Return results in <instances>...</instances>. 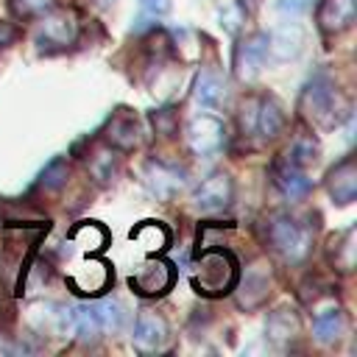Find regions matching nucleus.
Returning <instances> with one entry per match:
<instances>
[{
  "label": "nucleus",
  "instance_id": "nucleus-1",
  "mask_svg": "<svg viewBox=\"0 0 357 357\" xmlns=\"http://www.w3.org/2000/svg\"><path fill=\"white\" fill-rule=\"evenodd\" d=\"M301 117L315 128H335L337 126V86L326 73H315L298 98Z\"/></svg>",
  "mask_w": 357,
  "mask_h": 357
},
{
  "label": "nucleus",
  "instance_id": "nucleus-2",
  "mask_svg": "<svg viewBox=\"0 0 357 357\" xmlns=\"http://www.w3.org/2000/svg\"><path fill=\"white\" fill-rule=\"evenodd\" d=\"M271 248L290 265H298L312 251V229L290 215H271L265 223Z\"/></svg>",
  "mask_w": 357,
  "mask_h": 357
},
{
  "label": "nucleus",
  "instance_id": "nucleus-3",
  "mask_svg": "<svg viewBox=\"0 0 357 357\" xmlns=\"http://www.w3.org/2000/svg\"><path fill=\"white\" fill-rule=\"evenodd\" d=\"M192 282L201 293H209V296L229 293L237 284V265H234L231 254L229 251H206L198 262V273Z\"/></svg>",
  "mask_w": 357,
  "mask_h": 357
},
{
  "label": "nucleus",
  "instance_id": "nucleus-4",
  "mask_svg": "<svg viewBox=\"0 0 357 357\" xmlns=\"http://www.w3.org/2000/svg\"><path fill=\"white\" fill-rule=\"evenodd\" d=\"M75 36H78V17L73 11L53 8L42 17L36 42L45 50H61V47H70L75 42Z\"/></svg>",
  "mask_w": 357,
  "mask_h": 357
},
{
  "label": "nucleus",
  "instance_id": "nucleus-5",
  "mask_svg": "<svg viewBox=\"0 0 357 357\" xmlns=\"http://www.w3.org/2000/svg\"><path fill=\"white\" fill-rule=\"evenodd\" d=\"M226 126L215 114H198L187 123V145L195 156H215L223 148Z\"/></svg>",
  "mask_w": 357,
  "mask_h": 357
},
{
  "label": "nucleus",
  "instance_id": "nucleus-6",
  "mask_svg": "<svg viewBox=\"0 0 357 357\" xmlns=\"http://www.w3.org/2000/svg\"><path fill=\"white\" fill-rule=\"evenodd\" d=\"M268 56H271L268 53V33H262V31L248 33L234 47V75L240 81H254L262 73Z\"/></svg>",
  "mask_w": 357,
  "mask_h": 357
},
{
  "label": "nucleus",
  "instance_id": "nucleus-7",
  "mask_svg": "<svg viewBox=\"0 0 357 357\" xmlns=\"http://www.w3.org/2000/svg\"><path fill=\"white\" fill-rule=\"evenodd\" d=\"M142 181H145V187H148V192L153 198H173L184 187V170L178 165H173V162L153 159V162L145 165Z\"/></svg>",
  "mask_w": 357,
  "mask_h": 357
},
{
  "label": "nucleus",
  "instance_id": "nucleus-8",
  "mask_svg": "<svg viewBox=\"0 0 357 357\" xmlns=\"http://www.w3.org/2000/svg\"><path fill=\"white\" fill-rule=\"evenodd\" d=\"M167 337H170V326L162 315L156 312H148L142 310L134 321V329H131V340H134V349L139 351H162L167 346Z\"/></svg>",
  "mask_w": 357,
  "mask_h": 357
},
{
  "label": "nucleus",
  "instance_id": "nucleus-9",
  "mask_svg": "<svg viewBox=\"0 0 357 357\" xmlns=\"http://www.w3.org/2000/svg\"><path fill=\"white\" fill-rule=\"evenodd\" d=\"M103 137H106V142H109L112 148H117V151H134V148L142 142V126H139V120H137L134 112L117 109V112L109 117V123H106V128H103Z\"/></svg>",
  "mask_w": 357,
  "mask_h": 357
},
{
  "label": "nucleus",
  "instance_id": "nucleus-10",
  "mask_svg": "<svg viewBox=\"0 0 357 357\" xmlns=\"http://www.w3.org/2000/svg\"><path fill=\"white\" fill-rule=\"evenodd\" d=\"M231 195H234V184L226 173H215L209 176L206 181H201L192 192V204L198 212H218L223 206L231 204Z\"/></svg>",
  "mask_w": 357,
  "mask_h": 357
},
{
  "label": "nucleus",
  "instance_id": "nucleus-11",
  "mask_svg": "<svg viewBox=\"0 0 357 357\" xmlns=\"http://www.w3.org/2000/svg\"><path fill=\"white\" fill-rule=\"evenodd\" d=\"M326 192L335 204L346 206L357 198V165H354V156H346L343 162H337L329 176H326Z\"/></svg>",
  "mask_w": 357,
  "mask_h": 357
},
{
  "label": "nucleus",
  "instance_id": "nucleus-12",
  "mask_svg": "<svg viewBox=\"0 0 357 357\" xmlns=\"http://www.w3.org/2000/svg\"><path fill=\"white\" fill-rule=\"evenodd\" d=\"M131 287L142 296H162L170 284H173V268L165 259H151L145 262L131 279Z\"/></svg>",
  "mask_w": 357,
  "mask_h": 357
},
{
  "label": "nucleus",
  "instance_id": "nucleus-13",
  "mask_svg": "<svg viewBox=\"0 0 357 357\" xmlns=\"http://www.w3.org/2000/svg\"><path fill=\"white\" fill-rule=\"evenodd\" d=\"M273 184L279 187V192L287 198V201H301L310 190H312V181L307 178L304 167H298L296 162L290 159H279L273 165Z\"/></svg>",
  "mask_w": 357,
  "mask_h": 357
},
{
  "label": "nucleus",
  "instance_id": "nucleus-14",
  "mask_svg": "<svg viewBox=\"0 0 357 357\" xmlns=\"http://www.w3.org/2000/svg\"><path fill=\"white\" fill-rule=\"evenodd\" d=\"M304 47V28L298 22H282L273 33H268V53H273L279 61L296 59Z\"/></svg>",
  "mask_w": 357,
  "mask_h": 357
},
{
  "label": "nucleus",
  "instance_id": "nucleus-15",
  "mask_svg": "<svg viewBox=\"0 0 357 357\" xmlns=\"http://www.w3.org/2000/svg\"><path fill=\"white\" fill-rule=\"evenodd\" d=\"M192 100L204 109H218L229 100V86L218 73L201 70L195 75V84H192Z\"/></svg>",
  "mask_w": 357,
  "mask_h": 357
},
{
  "label": "nucleus",
  "instance_id": "nucleus-16",
  "mask_svg": "<svg viewBox=\"0 0 357 357\" xmlns=\"http://www.w3.org/2000/svg\"><path fill=\"white\" fill-rule=\"evenodd\" d=\"M282 128H284V112H282V106H279L273 98H257L251 137L273 139V137H279Z\"/></svg>",
  "mask_w": 357,
  "mask_h": 357
},
{
  "label": "nucleus",
  "instance_id": "nucleus-17",
  "mask_svg": "<svg viewBox=\"0 0 357 357\" xmlns=\"http://www.w3.org/2000/svg\"><path fill=\"white\" fill-rule=\"evenodd\" d=\"M31 321L39 332L64 335L73 326V310L67 304H59V301H45V304H36L31 310Z\"/></svg>",
  "mask_w": 357,
  "mask_h": 357
},
{
  "label": "nucleus",
  "instance_id": "nucleus-18",
  "mask_svg": "<svg viewBox=\"0 0 357 357\" xmlns=\"http://www.w3.org/2000/svg\"><path fill=\"white\" fill-rule=\"evenodd\" d=\"M357 17V0H324L318 11V25L324 33L346 31Z\"/></svg>",
  "mask_w": 357,
  "mask_h": 357
},
{
  "label": "nucleus",
  "instance_id": "nucleus-19",
  "mask_svg": "<svg viewBox=\"0 0 357 357\" xmlns=\"http://www.w3.org/2000/svg\"><path fill=\"white\" fill-rule=\"evenodd\" d=\"M343 332H346V315H343L340 307L332 304V307H324V310L315 312V318H312V337L318 343H324V346L337 343L343 337Z\"/></svg>",
  "mask_w": 357,
  "mask_h": 357
},
{
  "label": "nucleus",
  "instance_id": "nucleus-20",
  "mask_svg": "<svg viewBox=\"0 0 357 357\" xmlns=\"http://www.w3.org/2000/svg\"><path fill=\"white\" fill-rule=\"evenodd\" d=\"M265 335H268V340H273L276 346L290 343V340L298 335V318H296V312L287 310V307L273 310V312L268 315V321H265Z\"/></svg>",
  "mask_w": 357,
  "mask_h": 357
},
{
  "label": "nucleus",
  "instance_id": "nucleus-21",
  "mask_svg": "<svg viewBox=\"0 0 357 357\" xmlns=\"http://www.w3.org/2000/svg\"><path fill=\"white\" fill-rule=\"evenodd\" d=\"M73 329H75V335H78L81 343H98V337L103 335V329H100L95 304H81V307L73 310Z\"/></svg>",
  "mask_w": 357,
  "mask_h": 357
},
{
  "label": "nucleus",
  "instance_id": "nucleus-22",
  "mask_svg": "<svg viewBox=\"0 0 357 357\" xmlns=\"http://www.w3.org/2000/svg\"><path fill=\"white\" fill-rule=\"evenodd\" d=\"M95 312H98V321H100V329L109 332V335H117L123 332L126 321H128V312H126V304L120 298H103L95 304Z\"/></svg>",
  "mask_w": 357,
  "mask_h": 357
},
{
  "label": "nucleus",
  "instance_id": "nucleus-23",
  "mask_svg": "<svg viewBox=\"0 0 357 357\" xmlns=\"http://www.w3.org/2000/svg\"><path fill=\"white\" fill-rule=\"evenodd\" d=\"M117 170H120V156L114 153L112 145L92 151V156H89V173H92L95 181L109 184V181L117 176Z\"/></svg>",
  "mask_w": 357,
  "mask_h": 357
},
{
  "label": "nucleus",
  "instance_id": "nucleus-24",
  "mask_svg": "<svg viewBox=\"0 0 357 357\" xmlns=\"http://www.w3.org/2000/svg\"><path fill=\"white\" fill-rule=\"evenodd\" d=\"M67 178H70V165H67L64 159H53V162L39 173L36 190H42V192H56V190H61V187L67 184Z\"/></svg>",
  "mask_w": 357,
  "mask_h": 357
},
{
  "label": "nucleus",
  "instance_id": "nucleus-25",
  "mask_svg": "<svg viewBox=\"0 0 357 357\" xmlns=\"http://www.w3.org/2000/svg\"><path fill=\"white\" fill-rule=\"evenodd\" d=\"M332 245H337L332 251L335 268H340L343 273H349L354 268V229H346L340 237H332Z\"/></svg>",
  "mask_w": 357,
  "mask_h": 357
},
{
  "label": "nucleus",
  "instance_id": "nucleus-26",
  "mask_svg": "<svg viewBox=\"0 0 357 357\" xmlns=\"http://www.w3.org/2000/svg\"><path fill=\"white\" fill-rule=\"evenodd\" d=\"M59 6V0H8V8L17 20H36L45 17L47 11H53Z\"/></svg>",
  "mask_w": 357,
  "mask_h": 357
},
{
  "label": "nucleus",
  "instance_id": "nucleus-27",
  "mask_svg": "<svg viewBox=\"0 0 357 357\" xmlns=\"http://www.w3.org/2000/svg\"><path fill=\"white\" fill-rule=\"evenodd\" d=\"M243 290L251 293V298H245V310L259 307V304L265 301V296H268V276H265V273H257V271L245 273V284H243Z\"/></svg>",
  "mask_w": 357,
  "mask_h": 357
},
{
  "label": "nucleus",
  "instance_id": "nucleus-28",
  "mask_svg": "<svg viewBox=\"0 0 357 357\" xmlns=\"http://www.w3.org/2000/svg\"><path fill=\"white\" fill-rule=\"evenodd\" d=\"M315 153H318V145H315L310 137H298V139L293 142V148L284 153V159L296 162L298 167H307L310 162H315Z\"/></svg>",
  "mask_w": 357,
  "mask_h": 357
},
{
  "label": "nucleus",
  "instance_id": "nucleus-29",
  "mask_svg": "<svg viewBox=\"0 0 357 357\" xmlns=\"http://www.w3.org/2000/svg\"><path fill=\"white\" fill-rule=\"evenodd\" d=\"M220 20H223V28H226L229 33H237V28L245 22V11H243V6H240V3H231V6H226V8H223Z\"/></svg>",
  "mask_w": 357,
  "mask_h": 357
},
{
  "label": "nucleus",
  "instance_id": "nucleus-30",
  "mask_svg": "<svg viewBox=\"0 0 357 357\" xmlns=\"http://www.w3.org/2000/svg\"><path fill=\"white\" fill-rule=\"evenodd\" d=\"M153 128H156V134H162V137H173V134H176V114H173L170 109L156 112V114H153Z\"/></svg>",
  "mask_w": 357,
  "mask_h": 357
},
{
  "label": "nucleus",
  "instance_id": "nucleus-31",
  "mask_svg": "<svg viewBox=\"0 0 357 357\" xmlns=\"http://www.w3.org/2000/svg\"><path fill=\"white\" fill-rule=\"evenodd\" d=\"M170 6V0H139L142 8V20H156L159 14H165Z\"/></svg>",
  "mask_w": 357,
  "mask_h": 357
},
{
  "label": "nucleus",
  "instance_id": "nucleus-32",
  "mask_svg": "<svg viewBox=\"0 0 357 357\" xmlns=\"http://www.w3.org/2000/svg\"><path fill=\"white\" fill-rule=\"evenodd\" d=\"M17 39V28L11 22H0V47H8Z\"/></svg>",
  "mask_w": 357,
  "mask_h": 357
},
{
  "label": "nucleus",
  "instance_id": "nucleus-33",
  "mask_svg": "<svg viewBox=\"0 0 357 357\" xmlns=\"http://www.w3.org/2000/svg\"><path fill=\"white\" fill-rule=\"evenodd\" d=\"M279 8L282 11H290V14H301V11L310 8V0H282Z\"/></svg>",
  "mask_w": 357,
  "mask_h": 357
},
{
  "label": "nucleus",
  "instance_id": "nucleus-34",
  "mask_svg": "<svg viewBox=\"0 0 357 357\" xmlns=\"http://www.w3.org/2000/svg\"><path fill=\"white\" fill-rule=\"evenodd\" d=\"M257 3H259V0H240V6H243V11H245V14H248V11H254V8H257Z\"/></svg>",
  "mask_w": 357,
  "mask_h": 357
},
{
  "label": "nucleus",
  "instance_id": "nucleus-35",
  "mask_svg": "<svg viewBox=\"0 0 357 357\" xmlns=\"http://www.w3.org/2000/svg\"><path fill=\"white\" fill-rule=\"evenodd\" d=\"M100 3H103V6H109V3H114V0H100Z\"/></svg>",
  "mask_w": 357,
  "mask_h": 357
},
{
  "label": "nucleus",
  "instance_id": "nucleus-36",
  "mask_svg": "<svg viewBox=\"0 0 357 357\" xmlns=\"http://www.w3.org/2000/svg\"><path fill=\"white\" fill-rule=\"evenodd\" d=\"M0 304H3V301H0Z\"/></svg>",
  "mask_w": 357,
  "mask_h": 357
}]
</instances>
